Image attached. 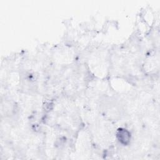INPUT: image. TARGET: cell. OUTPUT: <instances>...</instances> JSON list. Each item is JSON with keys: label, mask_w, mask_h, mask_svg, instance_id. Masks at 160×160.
<instances>
[{"label": "cell", "mask_w": 160, "mask_h": 160, "mask_svg": "<svg viewBox=\"0 0 160 160\" xmlns=\"http://www.w3.org/2000/svg\"><path fill=\"white\" fill-rule=\"evenodd\" d=\"M118 138L122 144H127L130 140V133L125 129H119L117 134Z\"/></svg>", "instance_id": "obj_1"}]
</instances>
